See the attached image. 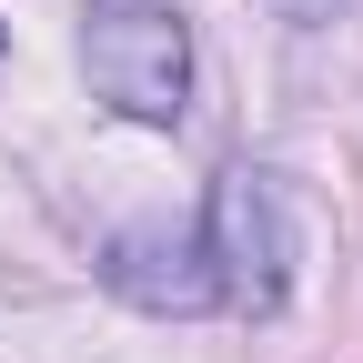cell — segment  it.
I'll return each instance as SVG.
<instances>
[{
    "mask_svg": "<svg viewBox=\"0 0 363 363\" xmlns=\"http://www.w3.org/2000/svg\"><path fill=\"white\" fill-rule=\"evenodd\" d=\"M81 71L121 121H182V101H192V21L172 0H91Z\"/></svg>",
    "mask_w": 363,
    "mask_h": 363,
    "instance_id": "6da1fadb",
    "label": "cell"
},
{
    "mask_svg": "<svg viewBox=\"0 0 363 363\" xmlns=\"http://www.w3.org/2000/svg\"><path fill=\"white\" fill-rule=\"evenodd\" d=\"M202 262H212V303L233 313H283L293 293V222H283V192H272V172L233 162L212 172V202H202Z\"/></svg>",
    "mask_w": 363,
    "mask_h": 363,
    "instance_id": "7a4b0ae2",
    "label": "cell"
},
{
    "mask_svg": "<svg viewBox=\"0 0 363 363\" xmlns=\"http://www.w3.org/2000/svg\"><path fill=\"white\" fill-rule=\"evenodd\" d=\"M0 40H11V30H0Z\"/></svg>",
    "mask_w": 363,
    "mask_h": 363,
    "instance_id": "3957f363",
    "label": "cell"
}]
</instances>
